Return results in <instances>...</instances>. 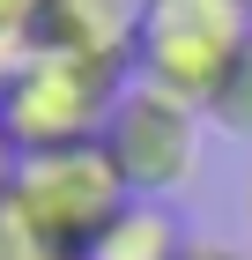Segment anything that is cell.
I'll use <instances>...</instances> for the list:
<instances>
[{
    "label": "cell",
    "mask_w": 252,
    "mask_h": 260,
    "mask_svg": "<svg viewBox=\"0 0 252 260\" xmlns=\"http://www.w3.org/2000/svg\"><path fill=\"white\" fill-rule=\"evenodd\" d=\"M126 201L134 193L119 186L112 156H104L97 141H82V149L22 156L8 193H0V223L22 245V260H89Z\"/></svg>",
    "instance_id": "6da1fadb"
},
{
    "label": "cell",
    "mask_w": 252,
    "mask_h": 260,
    "mask_svg": "<svg viewBox=\"0 0 252 260\" xmlns=\"http://www.w3.org/2000/svg\"><path fill=\"white\" fill-rule=\"evenodd\" d=\"M208 119L223 126L230 141H252V52L230 67V82H223V89L208 97Z\"/></svg>",
    "instance_id": "8992f818"
},
{
    "label": "cell",
    "mask_w": 252,
    "mask_h": 260,
    "mask_svg": "<svg viewBox=\"0 0 252 260\" xmlns=\"http://www.w3.org/2000/svg\"><path fill=\"white\" fill-rule=\"evenodd\" d=\"M200 104L171 97V89H156V82H126L112 104V119H104L97 149L112 156L119 186L134 201H163L200 171Z\"/></svg>",
    "instance_id": "277c9868"
},
{
    "label": "cell",
    "mask_w": 252,
    "mask_h": 260,
    "mask_svg": "<svg viewBox=\"0 0 252 260\" xmlns=\"http://www.w3.org/2000/svg\"><path fill=\"white\" fill-rule=\"evenodd\" d=\"M178 260H252V253H245V245H223V238H186Z\"/></svg>",
    "instance_id": "52a82bcc"
},
{
    "label": "cell",
    "mask_w": 252,
    "mask_h": 260,
    "mask_svg": "<svg viewBox=\"0 0 252 260\" xmlns=\"http://www.w3.org/2000/svg\"><path fill=\"white\" fill-rule=\"evenodd\" d=\"M245 52H252L245 0H141L134 8V38H126L134 82H156L200 112Z\"/></svg>",
    "instance_id": "3957f363"
},
{
    "label": "cell",
    "mask_w": 252,
    "mask_h": 260,
    "mask_svg": "<svg viewBox=\"0 0 252 260\" xmlns=\"http://www.w3.org/2000/svg\"><path fill=\"white\" fill-rule=\"evenodd\" d=\"M0 260H22V245L8 238V223H0Z\"/></svg>",
    "instance_id": "9c48e42d"
},
{
    "label": "cell",
    "mask_w": 252,
    "mask_h": 260,
    "mask_svg": "<svg viewBox=\"0 0 252 260\" xmlns=\"http://www.w3.org/2000/svg\"><path fill=\"white\" fill-rule=\"evenodd\" d=\"M245 15H252V0H245Z\"/></svg>",
    "instance_id": "8fae6325"
},
{
    "label": "cell",
    "mask_w": 252,
    "mask_h": 260,
    "mask_svg": "<svg viewBox=\"0 0 252 260\" xmlns=\"http://www.w3.org/2000/svg\"><path fill=\"white\" fill-rule=\"evenodd\" d=\"M126 60L104 52H75V45H30L0 75V126L15 141V156H45V149H82L112 119L119 89H126Z\"/></svg>",
    "instance_id": "7a4b0ae2"
},
{
    "label": "cell",
    "mask_w": 252,
    "mask_h": 260,
    "mask_svg": "<svg viewBox=\"0 0 252 260\" xmlns=\"http://www.w3.org/2000/svg\"><path fill=\"white\" fill-rule=\"evenodd\" d=\"M245 253H252V186H245Z\"/></svg>",
    "instance_id": "30bf717a"
},
{
    "label": "cell",
    "mask_w": 252,
    "mask_h": 260,
    "mask_svg": "<svg viewBox=\"0 0 252 260\" xmlns=\"http://www.w3.org/2000/svg\"><path fill=\"white\" fill-rule=\"evenodd\" d=\"M15 164L22 156H15V141H8V126H0V193H8V179H15Z\"/></svg>",
    "instance_id": "ba28073f"
},
{
    "label": "cell",
    "mask_w": 252,
    "mask_h": 260,
    "mask_svg": "<svg viewBox=\"0 0 252 260\" xmlns=\"http://www.w3.org/2000/svg\"><path fill=\"white\" fill-rule=\"evenodd\" d=\"M178 245H186V231H178V216L163 201H126L89 260H178Z\"/></svg>",
    "instance_id": "5b68a950"
}]
</instances>
